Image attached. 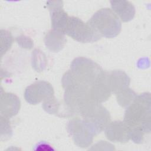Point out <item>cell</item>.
<instances>
[{"label":"cell","mask_w":151,"mask_h":151,"mask_svg":"<svg viewBox=\"0 0 151 151\" xmlns=\"http://www.w3.org/2000/svg\"><path fill=\"white\" fill-rule=\"evenodd\" d=\"M151 101L149 93L136 96L127 106L124 122L130 132V138L136 143H142L145 136L150 133Z\"/></svg>","instance_id":"cell-1"},{"label":"cell","mask_w":151,"mask_h":151,"mask_svg":"<svg viewBox=\"0 0 151 151\" xmlns=\"http://www.w3.org/2000/svg\"><path fill=\"white\" fill-rule=\"evenodd\" d=\"M87 22L101 37L114 38L122 29L120 18L111 9L107 8L96 11Z\"/></svg>","instance_id":"cell-2"},{"label":"cell","mask_w":151,"mask_h":151,"mask_svg":"<svg viewBox=\"0 0 151 151\" xmlns=\"http://www.w3.org/2000/svg\"><path fill=\"white\" fill-rule=\"evenodd\" d=\"M70 71L78 81L89 88L104 72L94 61L82 57L72 61Z\"/></svg>","instance_id":"cell-3"},{"label":"cell","mask_w":151,"mask_h":151,"mask_svg":"<svg viewBox=\"0 0 151 151\" xmlns=\"http://www.w3.org/2000/svg\"><path fill=\"white\" fill-rule=\"evenodd\" d=\"M64 33L81 43L93 42L101 38L87 22L73 16L68 17Z\"/></svg>","instance_id":"cell-4"},{"label":"cell","mask_w":151,"mask_h":151,"mask_svg":"<svg viewBox=\"0 0 151 151\" xmlns=\"http://www.w3.org/2000/svg\"><path fill=\"white\" fill-rule=\"evenodd\" d=\"M96 134L104 130L109 123L110 116L108 110L101 103L91 101L80 114Z\"/></svg>","instance_id":"cell-5"},{"label":"cell","mask_w":151,"mask_h":151,"mask_svg":"<svg viewBox=\"0 0 151 151\" xmlns=\"http://www.w3.org/2000/svg\"><path fill=\"white\" fill-rule=\"evenodd\" d=\"M67 130L75 144L81 147L90 146L96 135L90 126L78 118L72 119L68 122Z\"/></svg>","instance_id":"cell-6"},{"label":"cell","mask_w":151,"mask_h":151,"mask_svg":"<svg viewBox=\"0 0 151 151\" xmlns=\"http://www.w3.org/2000/svg\"><path fill=\"white\" fill-rule=\"evenodd\" d=\"M54 96V90L50 83L38 81L28 86L24 93L25 100L31 104H37Z\"/></svg>","instance_id":"cell-7"},{"label":"cell","mask_w":151,"mask_h":151,"mask_svg":"<svg viewBox=\"0 0 151 151\" xmlns=\"http://www.w3.org/2000/svg\"><path fill=\"white\" fill-rule=\"evenodd\" d=\"M47 6L50 13L51 27L54 30L64 33L69 16L63 8V2L61 1H48Z\"/></svg>","instance_id":"cell-8"},{"label":"cell","mask_w":151,"mask_h":151,"mask_svg":"<svg viewBox=\"0 0 151 151\" xmlns=\"http://www.w3.org/2000/svg\"><path fill=\"white\" fill-rule=\"evenodd\" d=\"M104 131L106 137L111 142L126 143L130 139L129 129L124 121L116 120L109 122Z\"/></svg>","instance_id":"cell-9"},{"label":"cell","mask_w":151,"mask_h":151,"mask_svg":"<svg viewBox=\"0 0 151 151\" xmlns=\"http://www.w3.org/2000/svg\"><path fill=\"white\" fill-rule=\"evenodd\" d=\"M90 94L92 100L101 103L107 100L110 96L111 91L110 87L107 71H104L99 78L90 87Z\"/></svg>","instance_id":"cell-10"},{"label":"cell","mask_w":151,"mask_h":151,"mask_svg":"<svg viewBox=\"0 0 151 151\" xmlns=\"http://www.w3.org/2000/svg\"><path fill=\"white\" fill-rule=\"evenodd\" d=\"M20 108L19 99L14 94L4 93L1 94V116L9 119L15 116Z\"/></svg>","instance_id":"cell-11"},{"label":"cell","mask_w":151,"mask_h":151,"mask_svg":"<svg viewBox=\"0 0 151 151\" xmlns=\"http://www.w3.org/2000/svg\"><path fill=\"white\" fill-rule=\"evenodd\" d=\"M107 74L111 93L117 94L129 88L130 78L123 71L113 70L107 72Z\"/></svg>","instance_id":"cell-12"},{"label":"cell","mask_w":151,"mask_h":151,"mask_svg":"<svg viewBox=\"0 0 151 151\" xmlns=\"http://www.w3.org/2000/svg\"><path fill=\"white\" fill-rule=\"evenodd\" d=\"M113 11L120 18L123 22H128L132 20L135 14V8L129 1H110Z\"/></svg>","instance_id":"cell-13"},{"label":"cell","mask_w":151,"mask_h":151,"mask_svg":"<svg viewBox=\"0 0 151 151\" xmlns=\"http://www.w3.org/2000/svg\"><path fill=\"white\" fill-rule=\"evenodd\" d=\"M65 34L52 29L46 34L44 38L45 45L48 49L53 52H58L66 42Z\"/></svg>","instance_id":"cell-14"},{"label":"cell","mask_w":151,"mask_h":151,"mask_svg":"<svg viewBox=\"0 0 151 151\" xmlns=\"http://www.w3.org/2000/svg\"><path fill=\"white\" fill-rule=\"evenodd\" d=\"M43 109L50 114H54L55 115L60 116L61 117H66L67 115L64 113V110L68 112L71 116L73 115L70 113V110L65 106L63 107L53 96L48 99L44 101L43 104L42 105Z\"/></svg>","instance_id":"cell-15"},{"label":"cell","mask_w":151,"mask_h":151,"mask_svg":"<svg viewBox=\"0 0 151 151\" xmlns=\"http://www.w3.org/2000/svg\"><path fill=\"white\" fill-rule=\"evenodd\" d=\"M116 96L119 104L123 107H127L132 102L137 95L133 90L128 88L116 94Z\"/></svg>","instance_id":"cell-16"},{"label":"cell","mask_w":151,"mask_h":151,"mask_svg":"<svg viewBox=\"0 0 151 151\" xmlns=\"http://www.w3.org/2000/svg\"><path fill=\"white\" fill-rule=\"evenodd\" d=\"M13 41L10 32L6 30H1V54L5 53L10 48Z\"/></svg>","instance_id":"cell-17"}]
</instances>
